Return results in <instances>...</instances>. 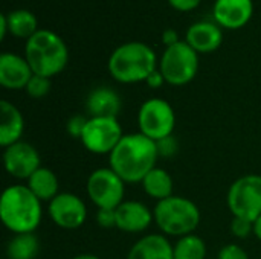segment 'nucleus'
Masks as SVG:
<instances>
[{
	"label": "nucleus",
	"instance_id": "nucleus-1",
	"mask_svg": "<svg viewBox=\"0 0 261 259\" xmlns=\"http://www.w3.org/2000/svg\"><path fill=\"white\" fill-rule=\"evenodd\" d=\"M110 168L125 182L138 183L156 168L159 157L156 142L142 133L124 134L116 148L109 154Z\"/></svg>",
	"mask_w": 261,
	"mask_h": 259
},
{
	"label": "nucleus",
	"instance_id": "nucleus-2",
	"mask_svg": "<svg viewBox=\"0 0 261 259\" xmlns=\"http://www.w3.org/2000/svg\"><path fill=\"white\" fill-rule=\"evenodd\" d=\"M41 202L28 186L12 185L0 198V218L12 234H34L41 223Z\"/></svg>",
	"mask_w": 261,
	"mask_h": 259
},
{
	"label": "nucleus",
	"instance_id": "nucleus-3",
	"mask_svg": "<svg viewBox=\"0 0 261 259\" xmlns=\"http://www.w3.org/2000/svg\"><path fill=\"white\" fill-rule=\"evenodd\" d=\"M154 50L141 41L124 43L113 50L109 58L110 75L124 84L147 81V78L156 70Z\"/></svg>",
	"mask_w": 261,
	"mask_h": 259
},
{
	"label": "nucleus",
	"instance_id": "nucleus-4",
	"mask_svg": "<svg viewBox=\"0 0 261 259\" xmlns=\"http://www.w3.org/2000/svg\"><path fill=\"white\" fill-rule=\"evenodd\" d=\"M24 58L34 75L52 78L66 67L69 52L60 35L54 31L38 29L29 40H26Z\"/></svg>",
	"mask_w": 261,
	"mask_h": 259
},
{
	"label": "nucleus",
	"instance_id": "nucleus-5",
	"mask_svg": "<svg viewBox=\"0 0 261 259\" xmlns=\"http://www.w3.org/2000/svg\"><path fill=\"white\" fill-rule=\"evenodd\" d=\"M153 215L158 227L170 237L191 235L200 223V211L196 203L176 195L158 202Z\"/></svg>",
	"mask_w": 261,
	"mask_h": 259
},
{
	"label": "nucleus",
	"instance_id": "nucleus-6",
	"mask_svg": "<svg viewBox=\"0 0 261 259\" xmlns=\"http://www.w3.org/2000/svg\"><path fill=\"white\" fill-rule=\"evenodd\" d=\"M199 69L197 52L187 43L179 41L165 49L162 53L159 70L165 82L171 85H185L194 79Z\"/></svg>",
	"mask_w": 261,
	"mask_h": 259
},
{
	"label": "nucleus",
	"instance_id": "nucleus-7",
	"mask_svg": "<svg viewBox=\"0 0 261 259\" xmlns=\"http://www.w3.org/2000/svg\"><path fill=\"white\" fill-rule=\"evenodd\" d=\"M226 202L234 217L255 221L261 215V176L249 174L236 180L228 191Z\"/></svg>",
	"mask_w": 261,
	"mask_h": 259
},
{
	"label": "nucleus",
	"instance_id": "nucleus-8",
	"mask_svg": "<svg viewBox=\"0 0 261 259\" xmlns=\"http://www.w3.org/2000/svg\"><path fill=\"white\" fill-rule=\"evenodd\" d=\"M139 133L148 139L158 142L167 136H171L176 125V116L173 107L161 98H151L145 101L138 113Z\"/></svg>",
	"mask_w": 261,
	"mask_h": 259
},
{
	"label": "nucleus",
	"instance_id": "nucleus-9",
	"mask_svg": "<svg viewBox=\"0 0 261 259\" xmlns=\"http://www.w3.org/2000/svg\"><path fill=\"white\" fill-rule=\"evenodd\" d=\"M125 182L112 169L99 168L87 179V194L98 209H116L124 200Z\"/></svg>",
	"mask_w": 261,
	"mask_h": 259
},
{
	"label": "nucleus",
	"instance_id": "nucleus-10",
	"mask_svg": "<svg viewBox=\"0 0 261 259\" xmlns=\"http://www.w3.org/2000/svg\"><path fill=\"white\" fill-rule=\"evenodd\" d=\"M122 137V128L116 118H89L80 140L93 154H110Z\"/></svg>",
	"mask_w": 261,
	"mask_h": 259
},
{
	"label": "nucleus",
	"instance_id": "nucleus-11",
	"mask_svg": "<svg viewBox=\"0 0 261 259\" xmlns=\"http://www.w3.org/2000/svg\"><path fill=\"white\" fill-rule=\"evenodd\" d=\"M49 215L58 227L78 229L87 218V209L78 195L70 192H60L49 203Z\"/></svg>",
	"mask_w": 261,
	"mask_h": 259
},
{
	"label": "nucleus",
	"instance_id": "nucleus-12",
	"mask_svg": "<svg viewBox=\"0 0 261 259\" xmlns=\"http://www.w3.org/2000/svg\"><path fill=\"white\" fill-rule=\"evenodd\" d=\"M3 162L6 171L18 180H28L38 168H41L38 151L31 143L21 140L5 148Z\"/></svg>",
	"mask_w": 261,
	"mask_h": 259
},
{
	"label": "nucleus",
	"instance_id": "nucleus-13",
	"mask_svg": "<svg viewBox=\"0 0 261 259\" xmlns=\"http://www.w3.org/2000/svg\"><path fill=\"white\" fill-rule=\"evenodd\" d=\"M34 72L26 58L5 52L0 55V84L9 90L26 89Z\"/></svg>",
	"mask_w": 261,
	"mask_h": 259
},
{
	"label": "nucleus",
	"instance_id": "nucleus-14",
	"mask_svg": "<svg viewBox=\"0 0 261 259\" xmlns=\"http://www.w3.org/2000/svg\"><path fill=\"white\" fill-rule=\"evenodd\" d=\"M254 12L252 0H216L214 20L228 29H239L245 26Z\"/></svg>",
	"mask_w": 261,
	"mask_h": 259
},
{
	"label": "nucleus",
	"instance_id": "nucleus-15",
	"mask_svg": "<svg viewBox=\"0 0 261 259\" xmlns=\"http://www.w3.org/2000/svg\"><path fill=\"white\" fill-rule=\"evenodd\" d=\"M153 220V212L141 202H122L116 208V227L122 232H144Z\"/></svg>",
	"mask_w": 261,
	"mask_h": 259
},
{
	"label": "nucleus",
	"instance_id": "nucleus-16",
	"mask_svg": "<svg viewBox=\"0 0 261 259\" xmlns=\"http://www.w3.org/2000/svg\"><path fill=\"white\" fill-rule=\"evenodd\" d=\"M223 41L222 29L211 21H197L191 24L187 31V43L202 53L214 52L220 47Z\"/></svg>",
	"mask_w": 261,
	"mask_h": 259
},
{
	"label": "nucleus",
	"instance_id": "nucleus-17",
	"mask_svg": "<svg viewBox=\"0 0 261 259\" xmlns=\"http://www.w3.org/2000/svg\"><path fill=\"white\" fill-rule=\"evenodd\" d=\"M121 107L119 95L109 87L93 89L86 99V108L90 118H118Z\"/></svg>",
	"mask_w": 261,
	"mask_h": 259
},
{
	"label": "nucleus",
	"instance_id": "nucleus-18",
	"mask_svg": "<svg viewBox=\"0 0 261 259\" xmlns=\"http://www.w3.org/2000/svg\"><path fill=\"white\" fill-rule=\"evenodd\" d=\"M24 131V119L20 110L8 102H0V145L3 148H8L17 142H20V137Z\"/></svg>",
	"mask_w": 261,
	"mask_h": 259
},
{
	"label": "nucleus",
	"instance_id": "nucleus-19",
	"mask_svg": "<svg viewBox=\"0 0 261 259\" xmlns=\"http://www.w3.org/2000/svg\"><path fill=\"white\" fill-rule=\"evenodd\" d=\"M127 259H174L173 246L164 235L142 237L128 252Z\"/></svg>",
	"mask_w": 261,
	"mask_h": 259
},
{
	"label": "nucleus",
	"instance_id": "nucleus-20",
	"mask_svg": "<svg viewBox=\"0 0 261 259\" xmlns=\"http://www.w3.org/2000/svg\"><path fill=\"white\" fill-rule=\"evenodd\" d=\"M28 188L40 202H52L58 192V179L49 168H38L29 179Z\"/></svg>",
	"mask_w": 261,
	"mask_h": 259
},
{
	"label": "nucleus",
	"instance_id": "nucleus-21",
	"mask_svg": "<svg viewBox=\"0 0 261 259\" xmlns=\"http://www.w3.org/2000/svg\"><path fill=\"white\" fill-rule=\"evenodd\" d=\"M141 183L144 191L158 202H162L173 195V179L162 168H153Z\"/></svg>",
	"mask_w": 261,
	"mask_h": 259
},
{
	"label": "nucleus",
	"instance_id": "nucleus-22",
	"mask_svg": "<svg viewBox=\"0 0 261 259\" xmlns=\"http://www.w3.org/2000/svg\"><path fill=\"white\" fill-rule=\"evenodd\" d=\"M9 32L18 38L29 40L38 31V21L34 12L28 9H15L6 14Z\"/></svg>",
	"mask_w": 261,
	"mask_h": 259
},
{
	"label": "nucleus",
	"instance_id": "nucleus-23",
	"mask_svg": "<svg viewBox=\"0 0 261 259\" xmlns=\"http://www.w3.org/2000/svg\"><path fill=\"white\" fill-rule=\"evenodd\" d=\"M40 243L34 234H17L6 247L9 259H34L38 255Z\"/></svg>",
	"mask_w": 261,
	"mask_h": 259
},
{
	"label": "nucleus",
	"instance_id": "nucleus-24",
	"mask_svg": "<svg viewBox=\"0 0 261 259\" xmlns=\"http://www.w3.org/2000/svg\"><path fill=\"white\" fill-rule=\"evenodd\" d=\"M174 259H205L206 258V244L197 235L182 237L176 246H173Z\"/></svg>",
	"mask_w": 261,
	"mask_h": 259
},
{
	"label": "nucleus",
	"instance_id": "nucleus-25",
	"mask_svg": "<svg viewBox=\"0 0 261 259\" xmlns=\"http://www.w3.org/2000/svg\"><path fill=\"white\" fill-rule=\"evenodd\" d=\"M49 90H50V78L40 76V75H32V78L26 85L28 95L34 99L44 98L49 93Z\"/></svg>",
	"mask_w": 261,
	"mask_h": 259
},
{
	"label": "nucleus",
	"instance_id": "nucleus-26",
	"mask_svg": "<svg viewBox=\"0 0 261 259\" xmlns=\"http://www.w3.org/2000/svg\"><path fill=\"white\" fill-rule=\"evenodd\" d=\"M231 232L237 238H248L251 234H254V221H249L246 218L234 217L231 223Z\"/></svg>",
	"mask_w": 261,
	"mask_h": 259
},
{
	"label": "nucleus",
	"instance_id": "nucleus-27",
	"mask_svg": "<svg viewBox=\"0 0 261 259\" xmlns=\"http://www.w3.org/2000/svg\"><path fill=\"white\" fill-rule=\"evenodd\" d=\"M156 147H158V154L159 157H173L176 153H177V140L176 137L171 134V136H167L161 140L156 142Z\"/></svg>",
	"mask_w": 261,
	"mask_h": 259
},
{
	"label": "nucleus",
	"instance_id": "nucleus-28",
	"mask_svg": "<svg viewBox=\"0 0 261 259\" xmlns=\"http://www.w3.org/2000/svg\"><path fill=\"white\" fill-rule=\"evenodd\" d=\"M87 124V119L84 116H72L69 121H67V133L69 136L75 137V139H81V134L84 131V127Z\"/></svg>",
	"mask_w": 261,
	"mask_h": 259
},
{
	"label": "nucleus",
	"instance_id": "nucleus-29",
	"mask_svg": "<svg viewBox=\"0 0 261 259\" xmlns=\"http://www.w3.org/2000/svg\"><path fill=\"white\" fill-rule=\"evenodd\" d=\"M217 259H249L245 249L237 244H226L220 252Z\"/></svg>",
	"mask_w": 261,
	"mask_h": 259
},
{
	"label": "nucleus",
	"instance_id": "nucleus-30",
	"mask_svg": "<svg viewBox=\"0 0 261 259\" xmlns=\"http://www.w3.org/2000/svg\"><path fill=\"white\" fill-rule=\"evenodd\" d=\"M96 221L101 227H116V209H98Z\"/></svg>",
	"mask_w": 261,
	"mask_h": 259
},
{
	"label": "nucleus",
	"instance_id": "nucleus-31",
	"mask_svg": "<svg viewBox=\"0 0 261 259\" xmlns=\"http://www.w3.org/2000/svg\"><path fill=\"white\" fill-rule=\"evenodd\" d=\"M202 0H168V3L177 9V11H182V12H188V11H193L194 8L199 6Z\"/></svg>",
	"mask_w": 261,
	"mask_h": 259
},
{
	"label": "nucleus",
	"instance_id": "nucleus-32",
	"mask_svg": "<svg viewBox=\"0 0 261 259\" xmlns=\"http://www.w3.org/2000/svg\"><path fill=\"white\" fill-rule=\"evenodd\" d=\"M145 82H147L148 87H151V89H159V87H162V84L165 82V78H164V75L161 73V70L156 69V70L147 78Z\"/></svg>",
	"mask_w": 261,
	"mask_h": 259
},
{
	"label": "nucleus",
	"instance_id": "nucleus-33",
	"mask_svg": "<svg viewBox=\"0 0 261 259\" xmlns=\"http://www.w3.org/2000/svg\"><path fill=\"white\" fill-rule=\"evenodd\" d=\"M162 41H164V44L167 47H170V46L179 43L180 40H179V35H177V32L174 29H165L164 34H162Z\"/></svg>",
	"mask_w": 261,
	"mask_h": 259
},
{
	"label": "nucleus",
	"instance_id": "nucleus-34",
	"mask_svg": "<svg viewBox=\"0 0 261 259\" xmlns=\"http://www.w3.org/2000/svg\"><path fill=\"white\" fill-rule=\"evenodd\" d=\"M9 27H8V20H6V14L0 15V40H5L6 34H8Z\"/></svg>",
	"mask_w": 261,
	"mask_h": 259
},
{
	"label": "nucleus",
	"instance_id": "nucleus-35",
	"mask_svg": "<svg viewBox=\"0 0 261 259\" xmlns=\"http://www.w3.org/2000/svg\"><path fill=\"white\" fill-rule=\"evenodd\" d=\"M254 235L261 241V215L254 221Z\"/></svg>",
	"mask_w": 261,
	"mask_h": 259
},
{
	"label": "nucleus",
	"instance_id": "nucleus-36",
	"mask_svg": "<svg viewBox=\"0 0 261 259\" xmlns=\"http://www.w3.org/2000/svg\"><path fill=\"white\" fill-rule=\"evenodd\" d=\"M72 259H101L98 258V256H95V255H90V253H83V255H76L75 258Z\"/></svg>",
	"mask_w": 261,
	"mask_h": 259
}]
</instances>
